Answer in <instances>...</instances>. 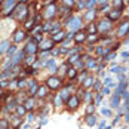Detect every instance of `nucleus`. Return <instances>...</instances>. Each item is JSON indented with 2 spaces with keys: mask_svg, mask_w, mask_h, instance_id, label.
<instances>
[{
  "mask_svg": "<svg viewBox=\"0 0 129 129\" xmlns=\"http://www.w3.org/2000/svg\"><path fill=\"white\" fill-rule=\"evenodd\" d=\"M68 25H70V30H71V31H74V30H77L79 27L82 25V19H80L79 16L70 18V19H68Z\"/></svg>",
  "mask_w": 129,
  "mask_h": 129,
  "instance_id": "nucleus-1",
  "label": "nucleus"
},
{
  "mask_svg": "<svg viewBox=\"0 0 129 129\" xmlns=\"http://www.w3.org/2000/svg\"><path fill=\"white\" fill-rule=\"evenodd\" d=\"M46 85H48L51 89H58V88L61 86V80L58 77H49L46 80Z\"/></svg>",
  "mask_w": 129,
  "mask_h": 129,
  "instance_id": "nucleus-2",
  "label": "nucleus"
},
{
  "mask_svg": "<svg viewBox=\"0 0 129 129\" xmlns=\"http://www.w3.org/2000/svg\"><path fill=\"white\" fill-rule=\"evenodd\" d=\"M129 31V21H125L122 25H120V28H119V31H117V34L122 37V36H125L126 33Z\"/></svg>",
  "mask_w": 129,
  "mask_h": 129,
  "instance_id": "nucleus-3",
  "label": "nucleus"
},
{
  "mask_svg": "<svg viewBox=\"0 0 129 129\" xmlns=\"http://www.w3.org/2000/svg\"><path fill=\"white\" fill-rule=\"evenodd\" d=\"M67 104H68V107H70V108H77V107H79V98H77V96H74V95H71V96L68 98Z\"/></svg>",
  "mask_w": 129,
  "mask_h": 129,
  "instance_id": "nucleus-4",
  "label": "nucleus"
},
{
  "mask_svg": "<svg viewBox=\"0 0 129 129\" xmlns=\"http://www.w3.org/2000/svg\"><path fill=\"white\" fill-rule=\"evenodd\" d=\"M36 51H37V43H36L34 40H30V42L27 43V49H25V52H28V53H34Z\"/></svg>",
  "mask_w": 129,
  "mask_h": 129,
  "instance_id": "nucleus-5",
  "label": "nucleus"
},
{
  "mask_svg": "<svg viewBox=\"0 0 129 129\" xmlns=\"http://www.w3.org/2000/svg\"><path fill=\"white\" fill-rule=\"evenodd\" d=\"M55 12H56V6H55V5H49V6L46 8V11H45V16H46V18H52V16L55 15Z\"/></svg>",
  "mask_w": 129,
  "mask_h": 129,
  "instance_id": "nucleus-6",
  "label": "nucleus"
},
{
  "mask_svg": "<svg viewBox=\"0 0 129 129\" xmlns=\"http://www.w3.org/2000/svg\"><path fill=\"white\" fill-rule=\"evenodd\" d=\"M98 28H100L101 31H108V30L111 28L110 19H104V21H101V22H100V25H98Z\"/></svg>",
  "mask_w": 129,
  "mask_h": 129,
  "instance_id": "nucleus-7",
  "label": "nucleus"
},
{
  "mask_svg": "<svg viewBox=\"0 0 129 129\" xmlns=\"http://www.w3.org/2000/svg\"><path fill=\"white\" fill-rule=\"evenodd\" d=\"M86 40V33L85 31H79L74 34V42L76 43H82V42H85Z\"/></svg>",
  "mask_w": 129,
  "mask_h": 129,
  "instance_id": "nucleus-8",
  "label": "nucleus"
},
{
  "mask_svg": "<svg viewBox=\"0 0 129 129\" xmlns=\"http://www.w3.org/2000/svg\"><path fill=\"white\" fill-rule=\"evenodd\" d=\"M119 16H120V9H114V11L108 12V15H107V18H108L110 21H114V19H117Z\"/></svg>",
  "mask_w": 129,
  "mask_h": 129,
  "instance_id": "nucleus-9",
  "label": "nucleus"
},
{
  "mask_svg": "<svg viewBox=\"0 0 129 129\" xmlns=\"http://www.w3.org/2000/svg\"><path fill=\"white\" fill-rule=\"evenodd\" d=\"M16 11L19 12V13H18V18H19V19H24V18L27 16V8H25V6H22V5H19Z\"/></svg>",
  "mask_w": 129,
  "mask_h": 129,
  "instance_id": "nucleus-10",
  "label": "nucleus"
},
{
  "mask_svg": "<svg viewBox=\"0 0 129 129\" xmlns=\"http://www.w3.org/2000/svg\"><path fill=\"white\" fill-rule=\"evenodd\" d=\"M119 101H120V93L116 92V93L113 95V98H111V107H113V108H116L117 105H119Z\"/></svg>",
  "mask_w": 129,
  "mask_h": 129,
  "instance_id": "nucleus-11",
  "label": "nucleus"
},
{
  "mask_svg": "<svg viewBox=\"0 0 129 129\" xmlns=\"http://www.w3.org/2000/svg\"><path fill=\"white\" fill-rule=\"evenodd\" d=\"M86 125L95 126V125H96V117L93 116V114H88V117H86Z\"/></svg>",
  "mask_w": 129,
  "mask_h": 129,
  "instance_id": "nucleus-12",
  "label": "nucleus"
},
{
  "mask_svg": "<svg viewBox=\"0 0 129 129\" xmlns=\"http://www.w3.org/2000/svg\"><path fill=\"white\" fill-rule=\"evenodd\" d=\"M52 46H53V40H45V42L42 43V49H43V51H49Z\"/></svg>",
  "mask_w": 129,
  "mask_h": 129,
  "instance_id": "nucleus-13",
  "label": "nucleus"
},
{
  "mask_svg": "<svg viewBox=\"0 0 129 129\" xmlns=\"http://www.w3.org/2000/svg\"><path fill=\"white\" fill-rule=\"evenodd\" d=\"M24 37H25V33L19 30V31H16V33H15V36H13V40L18 43V42H21V40L24 39Z\"/></svg>",
  "mask_w": 129,
  "mask_h": 129,
  "instance_id": "nucleus-14",
  "label": "nucleus"
},
{
  "mask_svg": "<svg viewBox=\"0 0 129 129\" xmlns=\"http://www.w3.org/2000/svg\"><path fill=\"white\" fill-rule=\"evenodd\" d=\"M37 90H39L37 83H36L34 80H31V82H30V93H31V95H33V93H37Z\"/></svg>",
  "mask_w": 129,
  "mask_h": 129,
  "instance_id": "nucleus-15",
  "label": "nucleus"
},
{
  "mask_svg": "<svg viewBox=\"0 0 129 129\" xmlns=\"http://www.w3.org/2000/svg\"><path fill=\"white\" fill-rule=\"evenodd\" d=\"M24 53L25 52H18L16 55H15V58H13V61H12V65H15V64H18L19 61H21V58L24 56Z\"/></svg>",
  "mask_w": 129,
  "mask_h": 129,
  "instance_id": "nucleus-16",
  "label": "nucleus"
},
{
  "mask_svg": "<svg viewBox=\"0 0 129 129\" xmlns=\"http://www.w3.org/2000/svg\"><path fill=\"white\" fill-rule=\"evenodd\" d=\"M46 93H48V89H46V86H40L39 90H37V95H39L40 98H45V96H46Z\"/></svg>",
  "mask_w": 129,
  "mask_h": 129,
  "instance_id": "nucleus-17",
  "label": "nucleus"
},
{
  "mask_svg": "<svg viewBox=\"0 0 129 129\" xmlns=\"http://www.w3.org/2000/svg\"><path fill=\"white\" fill-rule=\"evenodd\" d=\"M34 98H28V100H27L25 101V104H24V105H25V108L27 110H31V108H33V107H34Z\"/></svg>",
  "mask_w": 129,
  "mask_h": 129,
  "instance_id": "nucleus-18",
  "label": "nucleus"
},
{
  "mask_svg": "<svg viewBox=\"0 0 129 129\" xmlns=\"http://www.w3.org/2000/svg\"><path fill=\"white\" fill-rule=\"evenodd\" d=\"M64 39V31H58V33H55V36H53V42H61V40Z\"/></svg>",
  "mask_w": 129,
  "mask_h": 129,
  "instance_id": "nucleus-19",
  "label": "nucleus"
},
{
  "mask_svg": "<svg viewBox=\"0 0 129 129\" xmlns=\"http://www.w3.org/2000/svg\"><path fill=\"white\" fill-rule=\"evenodd\" d=\"M25 111H27L25 105H18V107H16V114H18V116H24Z\"/></svg>",
  "mask_w": 129,
  "mask_h": 129,
  "instance_id": "nucleus-20",
  "label": "nucleus"
},
{
  "mask_svg": "<svg viewBox=\"0 0 129 129\" xmlns=\"http://www.w3.org/2000/svg\"><path fill=\"white\" fill-rule=\"evenodd\" d=\"M8 48H9V42H8V40L2 42V45H0V55H2L3 52H6V51H8Z\"/></svg>",
  "mask_w": 129,
  "mask_h": 129,
  "instance_id": "nucleus-21",
  "label": "nucleus"
},
{
  "mask_svg": "<svg viewBox=\"0 0 129 129\" xmlns=\"http://www.w3.org/2000/svg\"><path fill=\"white\" fill-rule=\"evenodd\" d=\"M11 122H12V125L15 126V128H18V126L22 123V120H21L19 117H12V119H11Z\"/></svg>",
  "mask_w": 129,
  "mask_h": 129,
  "instance_id": "nucleus-22",
  "label": "nucleus"
},
{
  "mask_svg": "<svg viewBox=\"0 0 129 129\" xmlns=\"http://www.w3.org/2000/svg\"><path fill=\"white\" fill-rule=\"evenodd\" d=\"M104 85H107L108 88H111V86H114L116 83H113V80H111V77H105V79H104Z\"/></svg>",
  "mask_w": 129,
  "mask_h": 129,
  "instance_id": "nucleus-23",
  "label": "nucleus"
},
{
  "mask_svg": "<svg viewBox=\"0 0 129 129\" xmlns=\"http://www.w3.org/2000/svg\"><path fill=\"white\" fill-rule=\"evenodd\" d=\"M8 126H9V122L6 119H2L0 120V129H8Z\"/></svg>",
  "mask_w": 129,
  "mask_h": 129,
  "instance_id": "nucleus-24",
  "label": "nucleus"
},
{
  "mask_svg": "<svg viewBox=\"0 0 129 129\" xmlns=\"http://www.w3.org/2000/svg\"><path fill=\"white\" fill-rule=\"evenodd\" d=\"M92 85H93V79L92 77L86 79V80L83 82V86H85V88H89V86H92Z\"/></svg>",
  "mask_w": 129,
  "mask_h": 129,
  "instance_id": "nucleus-25",
  "label": "nucleus"
},
{
  "mask_svg": "<svg viewBox=\"0 0 129 129\" xmlns=\"http://www.w3.org/2000/svg\"><path fill=\"white\" fill-rule=\"evenodd\" d=\"M45 67H46V68H51V70H55V61H53V59H49V61L45 64Z\"/></svg>",
  "mask_w": 129,
  "mask_h": 129,
  "instance_id": "nucleus-26",
  "label": "nucleus"
},
{
  "mask_svg": "<svg viewBox=\"0 0 129 129\" xmlns=\"http://www.w3.org/2000/svg\"><path fill=\"white\" fill-rule=\"evenodd\" d=\"M85 18H86L88 21H90V19H93V18H95V11H89V12H88L86 15H85Z\"/></svg>",
  "mask_w": 129,
  "mask_h": 129,
  "instance_id": "nucleus-27",
  "label": "nucleus"
},
{
  "mask_svg": "<svg viewBox=\"0 0 129 129\" xmlns=\"http://www.w3.org/2000/svg\"><path fill=\"white\" fill-rule=\"evenodd\" d=\"M62 100H67V98H70L68 96V88H65V89H62V92H61V95H59Z\"/></svg>",
  "mask_w": 129,
  "mask_h": 129,
  "instance_id": "nucleus-28",
  "label": "nucleus"
},
{
  "mask_svg": "<svg viewBox=\"0 0 129 129\" xmlns=\"http://www.w3.org/2000/svg\"><path fill=\"white\" fill-rule=\"evenodd\" d=\"M111 71H113V73H123V71H125V68H123V67H113V68H111Z\"/></svg>",
  "mask_w": 129,
  "mask_h": 129,
  "instance_id": "nucleus-29",
  "label": "nucleus"
},
{
  "mask_svg": "<svg viewBox=\"0 0 129 129\" xmlns=\"http://www.w3.org/2000/svg\"><path fill=\"white\" fill-rule=\"evenodd\" d=\"M113 5L116 6L117 9H122V6H123V3H122V0H114V2H113Z\"/></svg>",
  "mask_w": 129,
  "mask_h": 129,
  "instance_id": "nucleus-30",
  "label": "nucleus"
},
{
  "mask_svg": "<svg viewBox=\"0 0 129 129\" xmlns=\"http://www.w3.org/2000/svg\"><path fill=\"white\" fill-rule=\"evenodd\" d=\"M68 77L70 79L76 77V70H74V68H70V70H68Z\"/></svg>",
  "mask_w": 129,
  "mask_h": 129,
  "instance_id": "nucleus-31",
  "label": "nucleus"
},
{
  "mask_svg": "<svg viewBox=\"0 0 129 129\" xmlns=\"http://www.w3.org/2000/svg\"><path fill=\"white\" fill-rule=\"evenodd\" d=\"M101 113H103L104 116H110V114H111V110H108V108H103Z\"/></svg>",
  "mask_w": 129,
  "mask_h": 129,
  "instance_id": "nucleus-32",
  "label": "nucleus"
},
{
  "mask_svg": "<svg viewBox=\"0 0 129 129\" xmlns=\"http://www.w3.org/2000/svg\"><path fill=\"white\" fill-rule=\"evenodd\" d=\"M95 65H96L95 59H89V62H88V67H89V68H95Z\"/></svg>",
  "mask_w": 129,
  "mask_h": 129,
  "instance_id": "nucleus-33",
  "label": "nucleus"
},
{
  "mask_svg": "<svg viewBox=\"0 0 129 129\" xmlns=\"http://www.w3.org/2000/svg\"><path fill=\"white\" fill-rule=\"evenodd\" d=\"M95 5H96V0H89V2L86 3L88 8H92V6H95Z\"/></svg>",
  "mask_w": 129,
  "mask_h": 129,
  "instance_id": "nucleus-34",
  "label": "nucleus"
},
{
  "mask_svg": "<svg viewBox=\"0 0 129 129\" xmlns=\"http://www.w3.org/2000/svg\"><path fill=\"white\" fill-rule=\"evenodd\" d=\"M95 110V107L90 104V105H88V108H86V111H88V114H92V111Z\"/></svg>",
  "mask_w": 129,
  "mask_h": 129,
  "instance_id": "nucleus-35",
  "label": "nucleus"
},
{
  "mask_svg": "<svg viewBox=\"0 0 129 129\" xmlns=\"http://www.w3.org/2000/svg\"><path fill=\"white\" fill-rule=\"evenodd\" d=\"M77 59H79V55H73V56H71V58L68 59V62H76Z\"/></svg>",
  "mask_w": 129,
  "mask_h": 129,
  "instance_id": "nucleus-36",
  "label": "nucleus"
},
{
  "mask_svg": "<svg viewBox=\"0 0 129 129\" xmlns=\"http://www.w3.org/2000/svg\"><path fill=\"white\" fill-rule=\"evenodd\" d=\"M61 100H62L61 96H56V98H55V105H56V107H59V105H61Z\"/></svg>",
  "mask_w": 129,
  "mask_h": 129,
  "instance_id": "nucleus-37",
  "label": "nucleus"
},
{
  "mask_svg": "<svg viewBox=\"0 0 129 129\" xmlns=\"http://www.w3.org/2000/svg\"><path fill=\"white\" fill-rule=\"evenodd\" d=\"M88 40L92 43V42H96V40H98V37H96L95 34H92V36H89V37H88Z\"/></svg>",
  "mask_w": 129,
  "mask_h": 129,
  "instance_id": "nucleus-38",
  "label": "nucleus"
},
{
  "mask_svg": "<svg viewBox=\"0 0 129 129\" xmlns=\"http://www.w3.org/2000/svg\"><path fill=\"white\" fill-rule=\"evenodd\" d=\"M15 51H16V49H15V46H11V48H8V53H9V55H12Z\"/></svg>",
  "mask_w": 129,
  "mask_h": 129,
  "instance_id": "nucleus-39",
  "label": "nucleus"
},
{
  "mask_svg": "<svg viewBox=\"0 0 129 129\" xmlns=\"http://www.w3.org/2000/svg\"><path fill=\"white\" fill-rule=\"evenodd\" d=\"M74 3V0H64V5H67V6H71Z\"/></svg>",
  "mask_w": 129,
  "mask_h": 129,
  "instance_id": "nucleus-40",
  "label": "nucleus"
},
{
  "mask_svg": "<svg viewBox=\"0 0 129 129\" xmlns=\"http://www.w3.org/2000/svg\"><path fill=\"white\" fill-rule=\"evenodd\" d=\"M18 86H19V88H24V86H25V80H19V82H18Z\"/></svg>",
  "mask_w": 129,
  "mask_h": 129,
  "instance_id": "nucleus-41",
  "label": "nucleus"
},
{
  "mask_svg": "<svg viewBox=\"0 0 129 129\" xmlns=\"http://www.w3.org/2000/svg\"><path fill=\"white\" fill-rule=\"evenodd\" d=\"M79 6H80V8L86 6V0H80V2H79Z\"/></svg>",
  "mask_w": 129,
  "mask_h": 129,
  "instance_id": "nucleus-42",
  "label": "nucleus"
},
{
  "mask_svg": "<svg viewBox=\"0 0 129 129\" xmlns=\"http://www.w3.org/2000/svg\"><path fill=\"white\" fill-rule=\"evenodd\" d=\"M25 27H27V28H31V27H33V21H31V19H30V21H27Z\"/></svg>",
  "mask_w": 129,
  "mask_h": 129,
  "instance_id": "nucleus-43",
  "label": "nucleus"
},
{
  "mask_svg": "<svg viewBox=\"0 0 129 129\" xmlns=\"http://www.w3.org/2000/svg\"><path fill=\"white\" fill-rule=\"evenodd\" d=\"M101 100H103V93H98V95H96V103H100Z\"/></svg>",
  "mask_w": 129,
  "mask_h": 129,
  "instance_id": "nucleus-44",
  "label": "nucleus"
},
{
  "mask_svg": "<svg viewBox=\"0 0 129 129\" xmlns=\"http://www.w3.org/2000/svg\"><path fill=\"white\" fill-rule=\"evenodd\" d=\"M89 31H90V33H95V31H96V27H95V25H90L89 27Z\"/></svg>",
  "mask_w": 129,
  "mask_h": 129,
  "instance_id": "nucleus-45",
  "label": "nucleus"
},
{
  "mask_svg": "<svg viewBox=\"0 0 129 129\" xmlns=\"http://www.w3.org/2000/svg\"><path fill=\"white\" fill-rule=\"evenodd\" d=\"M103 93L108 95V93H110V88H104V89H103Z\"/></svg>",
  "mask_w": 129,
  "mask_h": 129,
  "instance_id": "nucleus-46",
  "label": "nucleus"
},
{
  "mask_svg": "<svg viewBox=\"0 0 129 129\" xmlns=\"http://www.w3.org/2000/svg\"><path fill=\"white\" fill-rule=\"evenodd\" d=\"M123 96L126 98V101H128V104H129V93L128 92H123Z\"/></svg>",
  "mask_w": 129,
  "mask_h": 129,
  "instance_id": "nucleus-47",
  "label": "nucleus"
},
{
  "mask_svg": "<svg viewBox=\"0 0 129 129\" xmlns=\"http://www.w3.org/2000/svg\"><path fill=\"white\" fill-rule=\"evenodd\" d=\"M122 56H123V58H129V52H128V51L123 52V53H122Z\"/></svg>",
  "mask_w": 129,
  "mask_h": 129,
  "instance_id": "nucleus-48",
  "label": "nucleus"
},
{
  "mask_svg": "<svg viewBox=\"0 0 129 129\" xmlns=\"http://www.w3.org/2000/svg\"><path fill=\"white\" fill-rule=\"evenodd\" d=\"M28 120L33 122V120H34V116H33V114H28Z\"/></svg>",
  "mask_w": 129,
  "mask_h": 129,
  "instance_id": "nucleus-49",
  "label": "nucleus"
},
{
  "mask_svg": "<svg viewBox=\"0 0 129 129\" xmlns=\"http://www.w3.org/2000/svg\"><path fill=\"white\" fill-rule=\"evenodd\" d=\"M0 86H2V88H5V86H8V82H2V83H0Z\"/></svg>",
  "mask_w": 129,
  "mask_h": 129,
  "instance_id": "nucleus-50",
  "label": "nucleus"
},
{
  "mask_svg": "<svg viewBox=\"0 0 129 129\" xmlns=\"http://www.w3.org/2000/svg\"><path fill=\"white\" fill-rule=\"evenodd\" d=\"M100 3H107V0H98Z\"/></svg>",
  "mask_w": 129,
  "mask_h": 129,
  "instance_id": "nucleus-51",
  "label": "nucleus"
},
{
  "mask_svg": "<svg viewBox=\"0 0 129 129\" xmlns=\"http://www.w3.org/2000/svg\"><path fill=\"white\" fill-rule=\"evenodd\" d=\"M0 95H2V88H0Z\"/></svg>",
  "mask_w": 129,
  "mask_h": 129,
  "instance_id": "nucleus-52",
  "label": "nucleus"
},
{
  "mask_svg": "<svg viewBox=\"0 0 129 129\" xmlns=\"http://www.w3.org/2000/svg\"><path fill=\"white\" fill-rule=\"evenodd\" d=\"M105 129H110V128H105Z\"/></svg>",
  "mask_w": 129,
  "mask_h": 129,
  "instance_id": "nucleus-53",
  "label": "nucleus"
},
{
  "mask_svg": "<svg viewBox=\"0 0 129 129\" xmlns=\"http://www.w3.org/2000/svg\"><path fill=\"white\" fill-rule=\"evenodd\" d=\"M0 3H2V0H0Z\"/></svg>",
  "mask_w": 129,
  "mask_h": 129,
  "instance_id": "nucleus-54",
  "label": "nucleus"
}]
</instances>
